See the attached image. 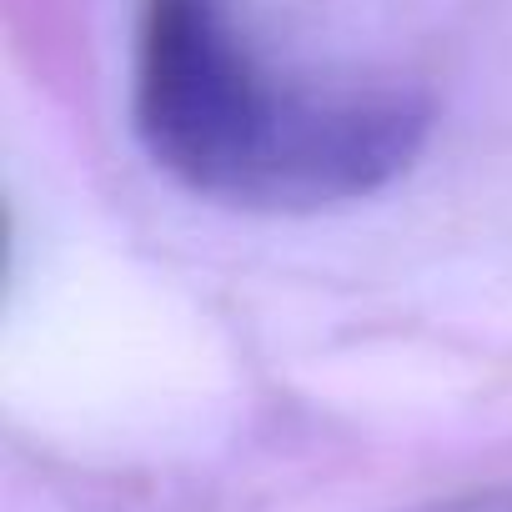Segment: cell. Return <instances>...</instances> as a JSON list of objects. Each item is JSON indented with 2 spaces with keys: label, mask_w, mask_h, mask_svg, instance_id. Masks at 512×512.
<instances>
[{
  "label": "cell",
  "mask_w": 512,
  "mask_h": 512,
  "mask_svg": "<svg viewBox=\"0 0 512 512\" xmlns=\"http://www.w3.org/2000/svg\"><path fill=\"white\" fill-rule=\"evenodd\" d=\"M131 116L146 156L191 196L312 216L387 191L427 146V106L272 71L226 0H141Z\"/></svg>",
  "instance_id": "6da1fadb"
}]
</instances>
